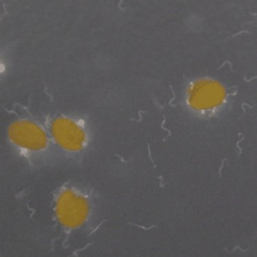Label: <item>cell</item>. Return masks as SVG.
<instances>
[{
	"label": "cell",
	"mask_w": 257,
	"mask_h": 257,
	"mask_svg": "<svg viewBox=\"0 0 257 257\" xmlns=\"http://www.w3.org/2000/svg\"><path fill=\"white\" fill-rule=\"evenodd\" d=\"M56 214L62 225L76 228L83 225L89 214V204L81 193L74 189L62 191L56 201Z\"/></svg>",
	"instance_id": "1"
},
{
	"label": "cell",
	"mask_w": 257,
	"mask_h": 257,
	"mask_svg": "<svg viewBox=\"0 0 257 257\" xmlns=\"http://www.w3.org/2000/svg\"><path fill=\"white\" fill-rule=\"evenodd\" d=\"M9 137L13 142L23 150L34 152L46 147V135L41 127L28 121H18L9 128Z\"/></svg>",
	"instance_id": "2"
},
{
	"label": "cell",
	"mask_w": 257,
	"mask_h": 257,
	"mask_svg": "<svg viewBox=\"0 0 257 257\" xmlns=\"http://www.w3.org/2000/svg\"><path fill=\"white\" fill-rule=\"evenodd\" d=\"M52 133L56 142L65 150H81L86 142L83 127L70 118H56L52 124Z\"/></svg>",
	"instance_id": "3"
}]
</instances>
